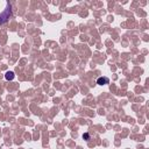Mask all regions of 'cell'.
I'll return each mask as SVG.
<instances>
[{"label":"cell","instance_id":"6da1fadb","mask_svg":"<svg viewBox=\"0 0 149 149\" xmlns=\"http://www.w3.org/2000/svg\"><path fill=\"white\" fill-rule=\"evenodd\" d=\"M10 15H12V7H10L9 2H7L6 3V8L0 14V24H3L5 22H7L9 20V17H10Z\"/></svg>","mask_w":149,"mask_h":149},{"label":"cell","instance_id":"277c9868","mask_svg":"<svg viewBox=\"0 0 149 149\" xmlns=\"http://www.w3.org/2000/svg\"><path fill=\"white\" fill-rule=\"evenodd\" d=\"M83 139H84V140H86V141H90V134H88V133L83 134Z\"/></svg>","mask_w":149,"mask_h":149},{"label":"cell","instance_id":"7a4b0ae2","mask_svg":"<svg viewBox=\"0 0 149 149\" xmlns=\"http://www.w3.org/2000/svg\"><path fill=\"white\" fill-rule=\"evenodd\" d=\"M109 83V79L107 78V77H99L98 79H97V84L98 85H106V84H108Z\"/></svg>","mask_w":149,"mask_h":149},{"label":"cell","instance_id":"3957f363","mask_svg":"<svg viewBox=\"0 0 149 149\" xmlns=\"http://www.w3.org/2000/svg\"><path fill=\"white\" fill-rule=\"evenodd\" d=\"M14 72L13 71H7L6 72V74H5V78L7 79V80H13L14 79Z\"/></svg>","mask_w":149,"mask_h":149}]
</instances>
